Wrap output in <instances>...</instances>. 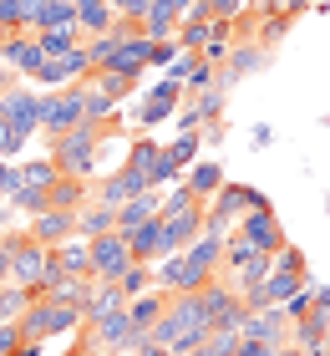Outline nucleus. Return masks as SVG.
<instances>
[{"label": "nucleus", "mask_w": 330, "mask_h": 356, "mask_svg": "<svg viewBox=\"0 0 330 356\" xmlns=\"http://www.w3.org/2000/svg\"><path fill=\"white\" fill-rule=\"evenodd\" d=\"M279 346H270V341H259V336H239V356H274Z\"/></svg>", "instance_id": "nucleus-52"}, {"label": "nucleus", "mask_w": 330, "mask_h": 356, "mask_svg": "<svg viewBox=\"0 0 330 356\" xmlns=\"http://www.w3.org/2000/svg\"><path fill=\"white\" fill-rule=\"evenodd\" d=\"M132 265H138V260H132V245H127L122 229L92 239V280H97V285H117Z\"/></svg>", "instance_id": "nucleus-10"}, {"label": "nucleus", "mask_w": 330, "mask_h": 356, "mask_svg": "<svg viewBox=\"0 0 330 356\" xmlns=\"http://www.w3.org/2000/svg\"><path fill=\"white\" fill-rule=\"evenodd\" d=\"M127 245H132V260H138V265H158L163 260V214L138 224V229L127 234Z\"/></svg>", "instance_id": "nucleus-22"}, {"label": "nucleus", "mask_w": 330, "mask_h": 356, "mask_svg": "<svg viewBox=\"0 0 330 356\" xmlns=\"http://www.w3.org/2000/svg\"><path fill=\"white\" fill-rule=\"evenodd\" d=\"M295 26V15L290 10H279V15H259V31H254V41L264 46V51H270V46H279L285 41V31Z\"/></svg>", "instance_id": "nucleus-39"}, {"label": "nucleus", "mask_w": 330, "mask_h": 356, "mask_svg": "<svg viewBox=\"0 0 330 356\" xmlns=\"http://www.w3.org/2000/svg\"><path fill=\"white\" fill-rule=\"evenodd\" d=\"M122 127V118H112V122H81L72 127L66 138H46V158L66 173V178H92L97 163H102V148H107V138Z\"/></svg>", "instance_id": "nucleus-1"}, {"label": "nucleus", "mask_w": 330, "mask_h": 356, "mask_svg": "<svg viewBox=\"0 0 330 356\" xmlns=\"http://www.w3.org/2000/svg\"><path fill=\"white\" fill-rule=\"evenodd\" d=\"M259 209H270V199H264L259 188H249V184H224L208 199V229L229 234V229H239L244 214H259Z\"/></svg>", "instance_id": "nucleus-8"}, {"label": "nucleus", "mask_w": 330, "mask_h": 356, "mask_svg": "<svg viewBox=\"0 0 330 356\" xmlns=\"http://www.w3.org/2000/svg\"><path fill=\"white\" fill-rule=\"evenodd\" d=\"M183 184H188V188L198 193V199L208 204L213 193H219V188L229 184V178H224V163H219V158H198V163H193V168L183 173Z\"/></svg>", "instance_id": "nucleus-23"}, {"label": "nucleus", "mask_w": 330, "mask_h": 356, "mask_svg": "<svg viewBox=\"0 0 330 356\" xmlns=\"http://www.w3.org/2000/svg\"><path fill=\"white\" fill-rule=\"evenodd\" d=\"M153 188L147 184V173H138V168H117V173H107V178H97V188H92V199L97 204H112V209H122L127 199H142V193Z\"/></svg>", "instance_id": "nucleus-14"}, {"label": "nucleus", "mask_w": 330, "mask_h": 356, "mask_svg": "<svg viewBox=\"0 0 330 356\" xmlns=\"http://www.w3.org/2000/svg\"><path fill=\"white\" fill-rule=\"evenodd\" d=\"M183 97H188V87L183 82H173V76H163V82L153 87L138 102V127H158V122H168L178 107H183Z\"/></svg>", "instance_id": "nucleus-13"}, {"label": "nucleus", "mask_w": 330, "mask_h": 356, "mask_svg": "<svg viewBox=\"0 0 330 356\" xmlns=\"http://www.w3.org/2000/svg\"><path fill=\"white\" fill-rule=\"evenodd\" d=\"M198 311H204L208 331H244V321H249V305H244V296L229 280H208L204 290H193Z\"/></svg>", "instance_id": "nucleus-6"}, {"label": "nucleus", "mask_w": 330, "mask_h": 356, "mask_svg": "<svg viewBox=\"0 0 330 356\" xmlns=\"http://www.w3.org/2000/svg\"><path fill=\"white\" fill-rule=\"evenodd\" d=\"M46 193H51V209H72V214H81V209L92 204V184H87V178H66V173Z\"/></svg>", "instance_id": "nucleus-26"}, {"label": "nucleus", "mask_w": 330, "mask_h": 356, "mask_svg": "<svg viewBox=\"0 0 330 356\" xmlns=\"http://www.w3.org/2000/svg\"><path fill=\"white\" fill-rule=\"evenodd\" d=\"M56 265L66 275H92V239H66V245H56Z\"/></svg>", "instance_id": "nucleus-32"}, {"label": "nucleus", "mask_w": 330, "mask_h": 356, "mask_svg": "<svg viewBox=\"0 0 330 356\" xmlns=\"http://www.w3.org/2000/svg\"><path fill=\"white\" fill-rule=\"evenodd\" d=\"M56 26H76V6H72V0H46L36 31H56Z\"/></svg>", "instance_id": "nucleus-40"}, {"label": "nucleus", "mask_w": 330, "mask_h": 356, "mask_svg": "<svg viewBox=\"0 0 330 356\" xmlns=\"http://www.w3.org/2000/svg\"><path fill=\"white\" fill-rule=\"evenodd\" d=\"M198 148H204V133H178V138L168 143V158L178 163V173H188V168L198 163Z\"/></svg>", "instance_id": "nucleus-36"}, {"label": "nucleus", "mask_w": 330, "mask_h": 356, "mask_svg": "<svg viewBox=\"0 0 330 356\" xmlns=\"http://www.w3.org/2000/svg\"><path fill=\"white\" fill-rule=\"evenodd\" d=\"M0 285H10V250L0 245Z\"/></svg>", "instance_id": "nucleus-56"}, {"label": "nucleus", "mask_w": 330, "mask_h": 356, "mask_svg": "<svg viewBox=\"0 0 330 356\" xmlns=\"http://www.w3.org/2000/svg\"><path fill=\"white\" fill-rule=\"evenodd\" d=\"M274 356H305V351H300V346H295V341H285V346H279Z\"/></svg>", "instance_id": "nucleus-59"}, {"label": "nucleus", "mask_w": 330, "mask_h": 356, "mask_svg": "<svg viewBox=\"0 0 330 356\" xmlns=\"http://www.w3.org/2000/svg\"><path fill=\"white\" fill-rule=\"evenodd\" d=\"M112 229H117V209H112V204H87V209H81V214H76V234L81 239H97V234H112Z\"/></svg>", "instance_id": "nucleus-29"}, {"label": "nucleus", "mask_w": 330, "mask_h": 356, "mask_svg": "<svg viewBox=\"0 0 330 356\" xmlns=\"http://www.w3.org/2000/svg\"><path fill=\"white\" fill-rule=\"evenodd\" d=\"M72 6H76V26L87 31V36H102V31H112V21H117L112 0H72Z\"/></svg>", "instance_id": "nucleus-28"}, {"label": "nucleus", "mask_w": 330, "mask_h": 356, "mask_svg": "<svg viewBox=\"0 0 330 356\" xmlns=\"http://www.w3.org/2000/svg\"><path fill=\"white\" fill-rule=\"evenodd\" d=\"M6 61H10V72L15 76H36L41 72V61H46V51H41V41H36V31H15V36L6 41Z\"/></svg>", "instance_id": "nucleus-17"}, {"label": "nucleus", "mask_w": 330, "mask_h": 356, "mask_svg": "<svg viewBox=\"0 0 330 356\" xmlns=\"http://www.w3.org/2000/svg\"><path fill=\"white\" fill-rule=\"evenodd\" d=\"M153 280H158L163 290H173V296H188V290H204L208 280H219V275H208V270L183 250V254H168V260H158V265H153Z\"/></svg>", "instance_id": "nucleus-11"}, {"label": "nucleus", "mask_w": 330, "mask_h": 356, "mask_svg": "<svg viewBox=\"0 0 330 356\" xmlns=\"http://www.w3.org/2000/svg\"><path fill=\"white\" fill-rule=\"evenodd\" d=\"M264 61H270V51H264L259 41H234V46H229V61H224V87L244 82V76L259 72Z\"/></svg>", "instance_id": "nucleus-20"}, {"label": "nucleus", "mask_w": 330, "mask_h": 356, "mask_svg": "<svg viewBox=\"0 0 330 356\" xmlns=\"http://www.w3.org/2000/svg\"><path fill=\"white\" fill-rule=\"evenodd\" d=\"M117 285L127 290V300H132V296H142V290H153V285H158V280H153V265H132Z\"/></svg>", "instance_id": "nucleus-44"}, {"label": "nucleus", "mask_w": 330, "mask_h": 356, "mask_svg": "<svg viewBox=\"0 0 330 356\" xmlns=\"http://www.w3.org/2000/svg\"><path fill=\"white\" fill-rule=\"evenodd\" d=\"M274 270H290V275H310V265H305V250L300 245H285L274 254Z\"/></svg>", "instance_id": "nucleus-46"}, {"label": "nucleus", "mask_w": 330, "mask_h": 356, "mask_svg": "<svg viewBox=\"0 0 330 356\" xmlns=\"http://www.w3.org/2000/svg\"><path fill=\"white\" fill-rule=\"evenodd\" d=\"M117 36H112V31H102V36H87V61H92V72H102L112 56H117Z\"/></svg>", "instance_id": "nucleus-42"}, {"label": "nucleus", "mask_w": 330, "mask_h": 356, "mask_svg": "<svg viewBox=\"0 0 330 356\" xmlns=\"http://www.w3.org/2000/svg\"><path fill=\"white\" fill-rule=\"evenodd\" d=\"M10 224V199H0V229Z\"/></svg>", "instance_id": "nucleus-60"}, {"label": "nucleus", "mask_w": 330, "mask_h": 356, "mask_svg": "<svg viewBox=\"0 0 330 356\" xmlns=\"http://www.w3.org/2000/svg\"><path fill=\"white\" fill-rule=\"evenodd\" d=\"M51 296H56V300H66V305H76V311H87L92 296H97V280H92V275H61Z\"/></svg>", "instance_id": "nucleus-31"}, {"label": "nucleus", "mask_w": 330, "mask_h": 356, "mask_svg": "<svg viewBox=\"0 0 330 356\" xmlns=\"http://www.w3.org/2000/svg\"><path fill=\"white\" fill-rule=\"evenodd\" d=\"M208 41H213V15H208L204 0H198L183 21H178V46H183V51H204Z\"/></svg>", "instance_id": "nucleus-21"}, {"label": "nucleus", "mask_w": 330, "mask_h": 356, "mask_svg": "<svg viewBox=\"0 0 330 356\" xmlns=\"http://www.w3.org/2000/svg\"><path fill=\"white\" fill-rule=\"evenodd\" d=\"M87 82H92L97 92H107L112 102H122V97H138V82H142V76H127V72H92Z\"/></svg>", "instance_id": "nucleus-33"}, {"label": "nucleus", "mask_w": 330, "mask_h": 356, "mask_svg": "<svg viewBox=\"0 0 330 356\" xmlns=\"http://www.w3.org/2000/svg\"><path fill=\"white\" fill-rule=\"evenodd\" d=\"M168 6H173V10H178V15H188V10H193V6H198V0H168Z\"/></svg>", "instance_id": "nucleus-58"}, {"label": "nucleus", "mask_w": 330, "mask_h": 356, "mask_svg": "<svg viewBox=\"0 0 330 356\" xmlns=\"http://www.w3.org/2000/svg\"><path fill=\"white\" fill-rule=\"evenodd\" d=\"M81 326H87V316H81L76 305L56 300V296H36V300H31V311L21 316V336H26V341H51V336L81 331Z\"/></svg>", "instance_id": "nucleus-4"}, {"label": "nucleus", "mask_w": 330, "mask_h": 356, "mask_svg": "<svg viewBox=\"0 0 330 356\" xmlns=\"http://www.w3.org/2000/svg\"><path fill=\"white\" fill-rule=\"evenodd\" d=\"M10 209H15V214H31V219H36V214H46V209H51V193L21 184V188L10 193Z\"/></svg>", "instance_id": "nucleus-38"}, {"label": "nucleus", "mask_w": 330, "mask_h": 356, "mask_svg": "<svg viewBox=\"0 0 330 356\" xmlns=\"http://www.w3.org/2000/svg\"><path fill=\"white\" fill-rule=\"evenodd\" d=\"M92 87V82H87ZM112 118H117V102H112V97L107 92H87V122H112Z\"/></svg>", "instance_id": "nucleus-43"}, {"label": "nucleus", "mask_w": 330, "mask_h": 356, "mask_svg": "<svg viewBox=\"0 0 330 356\" xmlns=\"http://www.w3.org/2000/svg\"><path fill=\"white\" fill-rule=\"evenodd\" d=\"M0 118H6L21 138H36L41 133V92H31V87L0 92Z\"/></svg>", "instance_id": "nucleus-12"}, {"label": "nucleus", "mask_w": 330, "mask_h": 356, "mask_svg": "<svg viewBox=\"0 0 330 356\" xmlns=\"http://www.w3.org/2000/svg\"><path fill=\"white\" fill-rule=\"evenodd\" d=\"M204 6H208L213 21H239V15L249 10V0H204Z\"/></svg>", "instance_id": "nucleus-47"}, {"label": "nucleus", "mask_w": 330, "mask_h": 356, "mask_svg": "<svg viewBox=\"0 0 330 356\" xmlns=\"http://www.w3.org/2000/svg\"><path fill=\"white\" fill-rule=\"evenodd\" d=\"M81 336H87V341L102 351V356H132V351L147 341V331L132 326L127 305H122V311H112V316H102V321H87V326H81Z\"/></svg>", "instance_id": "nucleus-7"}, {"label": "nucleus", "mask_w": 330, "mask_h": 356, "mask_svg": "<svg viewBox=\"0 0 330 356\" xmlns=\"http://www.w3.org/2000/svg\"><path fill=\"white\" fill-rule=\"evenodd\" d=\"M26 178H21V163H10V158H0V199H10L15 188H21Z\"/></svg>", "instance_id": "nucleus-48"}, {"label": "nucleus", "mask_w": 330, "mask_h": 356, "mask_svg": "<svg viewBox=\"0 0 330 356\" xmlns=\"http://www.w3.org/2000/svg\"><path fill=\"white\" fill-rule=\"evenodd\" d=\"M310 6H315V0H290V15H305Z\"/></svg>", "instance_id": "nucleus-57"}, {"label": "nucleus", "mask_w": 330, "mask_h": 356, "mask_svg": "<svg viewBox=\"0 0 330 356\" xmlns=\"http://www.w3.org/2000/svg\"><path fill=\"white\" fill-rule=\"evenodd\" d=\"M310 311H315V300H310V285L300 290V296L285 300V316H290V321H300V316H310Z\"/></svg>", "instance_id": "nucleus-51"}, {"label": "nucleus", "mask_w": 330, "mask_h": 356, "mask_svg": "<svg viewBox=\"0 0 330 356\" xmlns=\"http://www.w3.org/2000/svg\"><path fill=\"white\" fill-rule=\"evenodd\" d=\"M31 300H36V290H26V285H0V321H21L31 311Z\"/></svg>", "instance_id": "nucleus-34"}, {"label": "nucleus", "mask_w": 330, "mask_h": 356, "mask_svg": "<svg viewBox=\"0 0 330 356\" xmlns=\"http://www.w3.org/2000/svg\"><path fill=\"white\" fill-rule=\"evenodd\" d=\"M21 178L31 188H51L56 178H61V168L51 163V158H31V163H21Z\"/></svg>", "instance_id": "nucleus-41"}, {"label": "nucleus", "mask_w": 330, "mask_h": 356, "mask_svg": "<svg viewBox=\"0 0 330 356\" xmlns=\"http://www.w3.org/2000/svg\"><path fill=\"white\" fill-rule=\"evenodd\" d=\"M310 300H315V311H330V285L310 280Z\"/></svg>", "instance_id": "nucleus-54"}, {"label": "nucleus", "mask_w": 330, "mask_h": 356, "mask_svg": "<svg viewBox=\"0 0 330 356\" xmlns=\"http://www.w3.org/2000/svg\"><path fill=\"white\" fill-rule=\"evenodd\" d=\"M173 56H183V46H178V41H153V67L168 72V67H173Z\"/></svg>", "instance_id": "nucleus-50"}, {"label": "nucleus", "mask_w": 330, "mask_h": 356, "mask_svg": "<svg viewBox=\"0 0 330 356\" xmlns=\"http://www.w3.org/2000/svg\"><path fill=\"white\" fill-rule=\"evenodd\" d=\"M147 336H153L158 346H168L173 356H193L213 331H208V321H204V311H198V300H193V290H188V296H173L168 316H163Z\"/></svg>", "instance_id": "nucleus-2"}, {"label": "nucleus", "mask_w": 330, "mask_h": 356, "mask_svg": "<svg viewBox=\"0 0 330 356\" xmlns=\"http://www.w3.org/2000/svg\"><path fill=\"white\" fill-rule=\"evenodd\" d=\"M122 305H127V290H122V285H97V296H92V305H87L81 316H87V321H102V316H112V311H122Z\"/></svg>", "instance_id": "nucleus-35"}, {"label": "nucleus", "mask_w": 330, "mask_h": 356, "mask_svg": "<svg viewBox=\"0 0 330 356\" xmlns=\"http://www.w3.org/2000/svg\"><path fill=\"white\" fill-rule=\"evenodd\" d=\"M158 153H163V143H153V138H132V148H127V168L147 173V184H153V163H158Z\"/></svg>", "instance_id": "nucleus-37"}, {"label": "nucleus", "mask_w": 330, "mask_h": 356, "mask_svg": "<svg viewBox=\"0 0 330 356\" xmlns=\"http://www.w3.org/2000/svg\"><path fill=\"white\" fill-rule=\"evenodd\" d=\"M147 6H153V0H112V10H117V15H138V21L147 15Z\"/></svg>", "instance_id": "nucleus-53"}, {"label": "nucleus", "mask_w": 330, "mask_h": 356, "mask_svg": "<svg viewBox=\"0 0 330 356\" xmlns=\"http://www.w3.org/2000/svg\"><path fill=\"white\" fill-rule=\"evenodd\" d=\"M87 92H92L87 82L41 92V133H46V138H66L72 127L87 122Z\"/></svg>", "instance_id": "nucleus-5"}, {"label": "nucleus", "mask_w": 330, "mask_h": 356, "mask_svg": "<svg viewBox=\"0 0 330 356\" xmlns=\"http://www.w3.org/2000/svg\"><path fill=\"white\" fill-rule=\"evenodd\" d=\"M239 336H259V341H270V346H285V341H295V321L285 316V305H274V311H249Z\"/></svg>", "instance_id": "nucleus-16"}, {"label": "nucleus", "mask_w": 330, "mask_h": 356, "mask_svg": "<svg viewBox=\"0 0 330 356\" xmlns=\"http://www.w3.org/2000/svg\"><path fill=\"white\" fill-rule=\"evenodd\" d=\"M239 234L249 239L254 250H264V254H279L290 245L285 239V229H279V219H274V209H259V214H244L239 219Z\"/></svg>", "instance_id": "nucleus-15"}, {"label": "nucleus", "mask_w": 330, "mask_h": 356, "mask_svg": "<svg viewBox=\"0 0 330 356\" xmlns=\"http://www.w3.org/2000/svg\"><path fill=\"white\" fill-rule=\"evenodd\" d=\"M26 336H21V321H0V356H21Z\"/></svg>", "instance_id": "nucleus-45"}, {"label": "nucleus", "mask_w": 330, "mask_h": 356, "mask_svg": "<svg viewBox=\"0 0 330 356\" xmlns=\"http://www.w3.org/2000/svg\"><path fill=\"white\" fill-rule=\"evenodd\" d=\"M6 41H10V31H6V26H0V56H6Z\"/></svg>", "instance_id": "nucleus-61"}, {"label": "nucleus", "mask_w": 330, "mask_h": 356, "mask_svg": "<svg viewBox=\"0 0 330 356\" xmlns=\"http://www.w3.org/2000/svg\"><path fill=\"white\" fill-rule=\"evenodd\" d=\"M0 245L10 250V280L46 296V265H51V245H41L31 229H6Z\"/></svg>", "instance_id": "nucleus-3"}, {"label": "nucleus", "mask_w": 330, "mask_h": 356, "mask_svg": "<svg viewBox=\"0 0 330 356\" xmlns=\"http://www.w3.org/2000/svg\"><path fill=\"white\" fill-rule=\"evenodd\" d=\"M204 229H208V204H188V209L163 204V260H168V254H183Z\"/></svg>", "instance_id": "nucleus-9"}, {"label": "nucleus", "mask_w": 330, "mask_h": 356, "mask_svg": "<svg viewBox=\"0 0 330 356\" xmlns=\"http://www.w3.org/2000/svg\"><path fill=\"white\" fill-rule=\"evenodd\" d=\"M36 41H41L46 56H66V51H76V46H87V31L81 26H56V31H36Z\"/></svg>", "instance_id": "nucleus-30"}, {"label": "nucleus", "mask_w": 330, "mask_h": 356, "mask_svg": "<svg viewBox=\"0 0 330 356\" xmlns=\"http://www.w3.org/2000/svg\"><path fill=\"white\" fill-rule=\"evenodd\" d=\"M168 305H173V290L153 285V290H142V296L127 300V316H132V326H138V331H153L158 321L168 316Z\"/></svg>", "instance_id": "nucleus-18"}, {"label": "nucleus", "mask_w": 330, "mask_h": 356, "mask_svg": "<svg viewBox=\"0 0 330 356\" xmlns=\"http://www.w3.org/2000/svg\"><path fill=\"white\" fill-rule=\"evenodd\" d=\"M26 229L36 234L41 245L56 250V245H66V239H76V214H72V209H46V214H36Z\"/></svg>", "instance_id": "nucleus-19"}, {"label": "nucleus", "mask_w": 330, "mask_h": 356, "mask_svg": "<svg viewBox=\"0 0 330 356\" xmlns=\"http://www.w3.org/2000/svg\"><path fill=\"white\" fill-rule=\"evenodd\" d=\"M153 214H163V188H147L142 199H127V204L117 209V229H122V234H132L138 224H147Z\"/></svg>", "instance_id": "nucleus-24"}, {"label": "nucleus", "mask_w": 330, "mask_h": 356, "mask_svg": "<svg viewBox=\"0 0 330 356\" xmlns=\"http://www.w3.org/2000/svg\"><path fill=\"white\" fill-rule=\"evenodd\" d=\"M26 143H31V138H21V133H15V127H10L6 118H0V158H15V153L26 148Z\"/></svg>", "instance_id": "nucleus-49"}, {"label": "nucleus", "mask_w": 330, "mask_h": 356, "mask_svg": "<svg viewBox=\"0 0 330 356\" xmlns=\"http://www.w3.org/2000/svg\"><path fill=\"white\" fill-rule=\"evenodd\" d=\"M295 346H300V351L330 346V311H310V316L295 321Z\"/></svg>", "instance_id": "nucleus-27"}, {"label": "nucleus", "mask_w": 330, "mask_h": 356, "mask_svg": "<svg viewBox=\"0 0 330 356\" xmlns=\"http://www.w3.org/2000/svg\"><path fill=\"white\" fill-rule=\"evenodd\" d=\"M132 356H173V351H168V346H158V341H153V336H147V341H142L138 351H132Z\"/></svg>", "instance_id": "nucleus-55"}, {"label": "nucleus", "mask_w": 330, "mask_h": 356, "mask_svg": "<svg viewBox=\"0 0 330 356\" xmlns=\"http://www.w3.org/2000/svg\"><path fill=\"white\" fill-rule=\"evenodd\" d=\"M178 21H183V15H178L168 0H153L147 15H142V36L147 41H178Z\"/></svg>", "instance_id": "nucleus-25"}]
</instances>
